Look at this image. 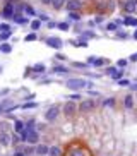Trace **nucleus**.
<instances>
[{
	"mask_svg": "<svg viewBox=\"0 0 137 156\" xmlns=\"http://www.w3.org/2000/svg\"><path fill=\"white\" fill-rule=\"evenodd\" d=\"M124 70H125V69H118V70H117V72L113 74V76H112V79H115V81L122 79V77H124Z\"/></svg>",
	"mask_w": 137,
	"mask_h": 156,
	"instance_id": "nucleus-32",
	"label": "nucleus"
},
{
	"mask_svg": "<svg viewBox=\"0 0 137 156\" xmlns=\"http://www.w3.org/2000/svg\"><path fill=\"white\" fill-rule=\"evenodd\" d=\"M127 65H129V58H120V60H117V67H118V69H125Z\"/></svg>",
	"mask_w": 137,
	"mask_h": 156,
	"instance_id": "nucleus-28",
	"label": "nucleus"
},
{
	"mask_svg": "<svg viewBox=\"0 0 137 156\" xmlns=\"http://www.w3.org/2000/svg\"><path fill=\"white\" fill-rule=\"evenodd\" d=\"M117 70H118V67H108V69H106V74L110 76V77H112V76H113Z\"/></svg>",
	"mask_w": 137,
	"mask_h": 156,
	"instance_id": "nucleus-37",
	"label": "nucleus"
},
{
	"mask_svg": "<svg viewBox=\"0 0 137 156\" xmlns=\"http://www.w3.org/2000/svg\"><path fill=\"white\" fill-rule=\"evenodd\" d=\"M134 105H136V98H134V96H132V94H125V96H124V108H125V110H132Z\"/></svg>",
	"mask_w": 137,
	"mask_h": 156,
	"instance_id": "nucleus-11",
	"label": "nucleus"
},
{
	"mask_svg": "<svg viewBox=\"0 0 137 156\" xmlns=\"http://www.w3.org/2000/svg\"><path fill=\"white\" fill-rule=\"evenodd\" d=\"M136 101H137V100H136Z\"/></svg>",
	"mask_w": 137,
	"mask_h": 156,
	"instance_id": "nucleus-52",
	"label": "nucleus"
},
{
	"mask_svg": "<svg viewBox=\"0 0 137 156\" xmlns=\"http://www.w3.org/2000/svg\"><path fill=\"white\" fill-rule=\"evenodd\" d=\"M58 115H60V106L58 105H52V106L45 112V120H46V122H55V120L58 118Z\"/></svg>",
	"mask_w": 137,
	"mask_h": 156,
	"instance_id": "nucleus-3",
	"label": "nucleus"
},
{
	"mask_svg": "<svg viewBox=\"0 0 137 156\" xmlns=\"http://www.w3.org/2000/svg\"><path fill=\"white\" fill-rule=\"evenodd\" d=\"M48 149H50V146H46V144H36L34 153L38 156H46L48 154Z\"/></svg>",
	"mask_w": 137,
	"mask_h": 156,
	"instance_id": "nucleus-12",
	"label": "nucleus"
},
{
	"mask_svg": "<svg viewBox=\"0 0 137 156\" xmlns=\"http://www.w3.org/2000/svg\"><path fill=\"white\" fill-rule=\"evenodd\" d=\"M31 28H33V31H38L40 28H41V21L40 19H34V21H31Z\"/></svg>",
	"mask_w": 137,
	"mask_h": 156,
	"instance_id": "nucleus-30",
	"label": "nucleus"
},
{
	"mask_svg": "<svg viewBox=\"0 0 137 156\" xmlns=\"http://www.w3.org/2000/svg\"><path fill=\"white\" fill-rule=\"evenodd\" d=\"M46 45L50 48H53V50H62L64 41L60 38H57V36H50V38H46Z\"/></svg>",
	"mask_w": 137,
	"mask_h": 156,
	"instance_id": "nucleus-6",
	"label": "nucleus"
},
{
	"mask_svg": "<svg viewBox=\"0 0 137 156\" xmlns=\"http://www.w3.org/2000/svg\"><path fill=\"white\" fill-rule=\"evenodd\" d=\"M14 2H7L5 4V7H4V10H2V16L5 19H12L14 17Z\"/></svg>",
	"mask_w": 137,
	"mask_h": 156,
	"instance_id": "nucleus-10",
	"label": "nucleus"
},
{
	"mask_svg": "<svg viewBox=\"0 0 137 156\" xmlns=\"http://www.w3.org/2000/svg\"><path fill=\"white\" fill-rule=\"evenodd\" d=\"M24 130H26V122L16 120V122H14V132H16V134H22Z\"/></svg>",
	"mask_w": 137,
	"mask_h": 156,
	"instance_id": "nucleus-14",
	"label": "nucleus"
},
{
	"mask_svg": "<svg viewBox=\"0 0 137 156\" xmlns=\"http://www.w3.org/2000/svg\"><path fill=\"white\" fill-rule=\"evenodd\" d=\"M38 40V34H36V31H33V33H28V34L24 36V41H36Z\"/></svg>",
	"mask_w": 137,
	"mask_h": 156,
	"instance_id": "nucleus-25",
	"label": "nucleus"
},
{
	"mask_svg": "<svg viewBox=\"0 0 137 156\" xmlns=\"http://www.w3.org/2000/svg\"><path fill=\"white\" fill-rule=\"evenodd\" d=\"M57 28H58L60 31H69V29H70V22H67V21L58 22V24H57Z\"/></svg>",
	"mask_w": 137,
	"mask_h": 156,
	"instance_id": "nucleus-27",
	"label": "nucleus"
},
{
	"mask_svg": "<svg viewBox=\"0 0 137 156\" xmlns=\"http://www.w3.org/2000/svg\"><path fill=\"white\" fill-rule=\"evenodd\" d=\"M89 94H91V96H96V98H98V96H100V93H98V91H89Z\"/></svg>",
	"mask_w": 137,
	"mask_h": 156,
	"instance_id": "nucleus-47",
	"label": "nucleus"
},
{
	"mask_svg": "<svg viewBox=\"0 0 137 156\" xmlns=\"http://www.w3.org/2000/svg\"><path fill=\"white\" fill-rule=\"evenodd\" d=\"M88 81L86 79H69L65 82V86L69 88L70 91H79V89H84V88H88Z\"/></svg>",
	"mask_w": 137,
	"mask_h": 156,
	"instance_id": "nucleus-1",
	"label": "nucleus"
},
{
	"mask_svg": "<svg viewBox=\"0 0 137 156\" xmlns=\"http://www.w3.org/2000/svg\"><path fill=\"white\" fill-rule=\"evenodd\" d=\"M38 19H40V21H50V19H48V16H45V14H40V16H38Z\"/></svg>",
	"mask_w": 137,
	"mask_h": 156,
	"instance_id": "nucleus-41",
	"label": "nucleus"
},
{
	"mask_svg": "<svg viewBox=\"0 0 137 156\" xmlns=\"http://www.w3.org/2000/svg\"><path fill=\"white\" fill-rule=\"evenodd\" d=\"M57 58H58V60H65V55H60L58 53V55H57Z\"/></svg>",
	"mask_w": 137,
	"mask_h": 156,
	"instance_id": "nucleus-48",
	"label": "nucleus"
},
{
	"mask_svg": "<svg viewBox=\"0 0 137 156\" xmlns=\"http://www.w3.org/2000/svg\"><path fill=\"white\" fill-rule=\"evenodd\" d=\"M81 38H86V40H93V38H96V33H93V31H82V36Z\"/></svg>",
	"mask_w": 137,
	"mask_h": 156,
	"instance_id": "nucleus-31",
	"label": "nucleus"
},
{
	"mask_svg": "<svg viewBox=\"0 0 137 156\" xmlns=\"http://www.w3.org/2000/svg\"><path fill=\"white\" fill-rule=\"evenodd\" d=\"M94 108H96L94 100H82V101L79 103V112H81V113H89Z\"/></svg>",
	"mask_w": 137,
	"mask_h": 156,
	"instance_id": "nucleus-4",
	"label": "nucleus"
},
{
	"mask_svg": "<svg viewBox=\"0 0 137 156\" xmlns=\"http://www.w3.org/2000/svg\"><path fill=\"white\" fill-rule=\"evenodd\" d=\"M65 9L67 12H79L82 9V0H67Z\"/></svg>",
	"mask_w": 137,
	"mask_h": 156,
	"instance_id": "nucleus-5",
	"label": "nucleus"
},
{
	"mask_svg": "<svg viewBox=\"0 0 137 156\" xmlns=\"http://www.w3.org/2000/svg\"><path fill=\"white\" fill-rule=\"evenodd\" d=\"M48 156H62V149H60L58 146H50Z\"/></svg>",
	"mask_w": 137,
	"mask_h": 156,
	"instance_id": "nucleus-20",
	"label": "nucleus"
},
{
	"mask_svg": "<svg viewBox=\"0 0 137 156\" xmlns=\"http://www.w3.org/2000/svg\"><path fill=\"white\" fill-rule=\"evenodd\" d=\"M122 7H124L125 14H134L137 10V0H125L122 4Z\"/></svg>",
	"mask_w": 137,
	"mask_h": 156,
	"instance_id": "nucleus-9",
	"label": "nucleus"
},
{
	"mask_svg": "<svg viewBox=\"0 0 137 156\" xmlns=\"http://www.w3.org/2000/svg\"><path fill=\"white\" fill-rule=\"evenodd\" d=\"M0 31H12V29H10V26H9L7 22H2L0 24Z\"/></svg>",
	"mask_w": 137,
	"mask_h": 156,
	"instance_id": "nucleus-38",
	"label": "nucleus"
},
{
	"mask_svg": "<svg viewBox=\"0 0 137 156\" xmlns=\"http://www.w3.org/2000/svg\"><path fill=\"white\" fill-rule=\"evenodd\" d=\"M69 19H72V21H79V19H81V14H79V12H69Z\"/></svg>",
	"mask_w": 137,
	"mask_h": 156,
	"instance_id": "nucleus-34",
	"label": "nucleus"
},
{
	"mask_svg": "<svg viewBox=\"0 0 137 156\" xmlns=\"http://www.w3.org/2000/svg\"><path fill=\"white\" fill-rule=\"evenodd\" d=\"M117 82H118V86H122V88H125V86H130V81H129V79H118Z\"/></svg>",
	"mask_w": 137,
	"mask_h": 156,
	"instance_id": "nucleus-35",
	"label": "nucleus"
},
{
	"mask_svg": "<svg viewBox=\"0 0 137 156\" xmlns=\"http://www.w3.org/2000/svg\"><path fill=\"white\" fill-rule=\"evenodd\" d=\"M70 100H72V101H76V100H81V94H72Z\"/></svg>",
	"mask_w": 137,
	"mask_h": 156,
	"instance_id": "nucleus-45",
	"label": "nucleus"
},
{
	"mask_svg": "<svg viewBox=\"0 0 137 156\" xmlns=\"http://www.w3.org/2000/svg\"><path fill=\"white\" fill-rule=\"evenodd\" d=\"M52 72H53V74H69V67H65V65H53Z\"/></svg>",
	"mask_w": 137,
	"mask_h": 156,
	"instance_id": "nucleus-17",
	"label": "nucleus"
},
{
	"mask_svg": "<svg viewBox=\"0 0 137 156\" xmlns=\"http://www.w3.org/2000/svg\"><path fill=\"white\" fill-rule=\"evenodd\" d=\"M124 24L125 26H132V28H137V17H134L130 14H125L124 16Z\"/></svg>",
	"mask_w": 137,
	"mask_h": 156,
	"instance_id": "nucleus-13",
	"label": "nucleus"
},
{
	"mask_svg": "<svg viewBox=\"0 0 137 156\" xmlns=\"http://www.w3.org/2000/svg\"><path fill=\"white\" fill-rule=\"evenodd\" d=\"M22 12H24V16H31V17H34V16H36L34 7L28 5V4H22Z\"/></svg>",
	"mask_w": 137,
	"mask_h": 156,
	"instance_id": "nucleus-15",
	"label": "nucleus"
},
{
	"mask_svg": "<svg viewBox=\"0 0 137 156\" xmlns=\"http://www.w3.org/2000/svg\"><path fill=\"white\" fill-rule=\"evenodd\" d=\"M7 105H9L7 101H2V103H0V113H5V108H7Z\"/></svg>",
	"mask_w": 137,
	"mask_h": 156,
	"instance_id": "nucleus-39",
	"label": "nucleus"
},
{
	"mask_svg": "<svg viewBox=\"0 0 137 156\" xmlns=\"http://www.w3.org/2000/svg\"><path fill=\"white\" fill-rule=\"evenodd\" d=\"M74 67H76V69H88L89 64H88V62H74Z\"/></svg>",
	"mask_w": 137,
	"mask_h": 156,
	"instance_id": "nucleus-33",
	"label": "nucleus"
},
{
	"mask_svg": "<svg viewBox=\"0 0 137 156\" xmlns=\"http://www.w3.org/2000/svg\"><path fill=\"white\" fill-rule=\"evenodd\" d=\"M12 144V134L7 130H0V146L2 148H7Z\"/></svg>",
	"mask_w": 137,
	"mask_h": 156,
	"instance_id": "nucleus-7",
	"label": "nucleus"
},
{
	"mask_svg": "<svg viewBox=\"0 0 137 156\" xmlns=\"http://www.w3.org/2000/svg\"><path fill=\"white\" fill-rule=\"evenodd\" d=\"M36 106H38V103L36 101H26L24 105H21L22 110H33V108H36Z\"/></svg>",
	"mask_w": 137,
	"mask_h": 156,
	"instance_id": "nucleus-26",
	"label": "nucleus"
},
{
	"mask_svg": "<svg viewBox=\"0 0 137 156\" xmlns=\"http://www.w3.org/2000/svg\"><path fill=\"white\" fill-rule=\"evenodd\" d=\"M12 21L17 22V24H29L31 22L29 19H28V16H21V14H16V16L12 17Z\"/></svg>",
	"mask_w": 137,
	"mask_h": 156,
	"instance_id": "nucleus-16",
	"label": "nucleus"
},
{
	"mask_svg": "<svg viewBox=\"0 0 137 156\" xmlns=\"http://www.w3.org/2000/svg\"><path fill=\"white\" fill-rule=\"evenodd\" d=\"M57 24H58V22H53V21H48V28H50V29H53V28H57Z\"/></svg>",
	"mask_w": 137,
	"mask_h": 156,
	"instance_id": "nucleus-42",
	"label": "nucleus"
},
{
	"mask_svg": "<svg viewBox=\"0 0 137 156\" xmlns=\"http://www.w3.org/2000/svg\"><path fill=\"white\" fill-rule=\"evenodd\" d=\"M129 62H137V53H132L129 57Z\"/></svg>",
	"mask_w": 137,
	"mask_h": 156,
	"instance_id": "nucleus-43",
	"label": "nucleus"
},
{
	"mask_svg": "<svg viewBox=\"0 0 137 156\" xmlns=\"http://www.w3.org/2000/svg\"><path fill=\"white\" fill-rule=\"evenodd\" d=\"M88 64H89L91 67H103L108 64L106 58H103V57H89L88 58Z\"/></svg>",
	"mask_w": 137,
	"mask_h": 156,
	"instance_id": "nucleus-8",
	"label": "nucleus"
},
{
	"mask_svg": "<svg viewBox=\"0 0 137 156\" xmlns=\"http://www.w3.org/2000/svg\"><path fill=\"white\" fill-rule=\"evenodd\" d=\"M132 38H134V40L137 41V28H136V31H134V34H132Z\"/></svg>",
	"mask_w": 137,
	"mask_h": 156,
	"instance_id": "nucleus-49",
	"label": "nucleus"
},
{
	"mask_svg": "<svg viewBox=\"0 0 137 156\" xmlns=\"http://www.w3.org/2000/svg\"><path fill=\"white\" fill-rule=\"evenodd\" d=\"M117 38H118V40H127L129 34H127L125 31H117Z\"/></svg>",
	"mask_w": 137,
	"mask_h": 156,
	"instance_id": "nucleus-36",
	"label": "nucleus"
},
{
	"mask_svg": "<svg viewBox=\"0 0 137 156\" xmlns=\"http://www.w3.org/2000/svg\"><path fill=\"white\" fill-rule=\"evenodd\" d=\"M10 36H12V31H0V43L10 40Z\"/></svg>",
	"mask_w": 137,
	"mask_h": 156,
	"instance_id": "nucleus-23",
	"label": "nucleus"
},
{
	"mask_svg": "<svg viewBox=\"0 0 137 156\" xmlns=\"http://www.w3.org/2000/svg\"><path fill=\"white\" fill-rule=\"evenodd\" d=\"M0 149H2V146H0Z\"/></svg>",
	"mask_w": 137,
	"mask_h": 156,
	"instance_id": "nucleus-50",
	"label": "nucleus"
},
{
	"mask_svg": "<svg viewBox=\"0 0 137 156\" xmlns=\"http://www.w3.org/2000/svg\"><path fill=\"white\" fill-rule=\"evenodd\" d=\"M0 52H2V53H10L12 52V45L10 43H0Z\"/></svg>",
	"mask_w": 137,
	"mask_h": 156,
	"instance_id": "nucleus-22",
	"label": "nucleus"
},
{
	"mask_svg": "<svg viewBox=\"0 0 137 156\" xmlns=\"http://www.w3.org/2000/svg\"><path fill=\"white\" fill-rule=\"evenodd\" d=\"M33 72H36V74H43V72L46 70V67L43 65V64H36V65H33V69H31Z\"/></svg>",
	"mask_w": 137,
	"mask_h": 156,
	"instance_id": "nucleus-24",
	"label": "nucleus"
},
{
	"mask_svg": "<svg viewBox=\"0 0 137 156\" xmlns=\"http://www.w3.org/2000/svg\"><path fill=\"white\" fill-rule=\"evenodd\" d=\"M101 105H103V106H106V108H113L115 105H117V100H115L113 96H112V98H105Z\"/></svg>",
	"mask_w": 137,
	"mask_h": 156,
	"instance_id": "nucleus-18",
	"label": "nucleus"
},
{
	"mask_svg": "<svg viewBox=\"0 0 137 156\" xmlns=\"http://www.w3.org/2000/svg\"><path fill=\"white\" fill-rule=\"evenodd\" d=\"M77 110H79V105H76V101H72V100H69V101L62 106V112H64L65 117H74V115L77 113Z\"/></svg>",
	"mask_w": 137,
	"mask_h": 156,
	"instance_id": "nucleus-2",
	"label": "nucleus"
},
{
	"mask_svg": "<svg viewBox=\"0 0 137 156\" xmlns=\"http://www.w3.org/2000/svg\"><path fill=\"white\" fill-rule=\"evenodd\" d=\"M67 0H52V7H53L55 10H60L62 7H65Z\"/></svg>",
	"mask_w": 137,
	"mask_h": 156,
	"instance_id": "nucleus-21",
	"label": "nucleus"
},
{
	"mask_svg": "<svg viewBox=\"0 0 137 156\" xmlns=\"http://www.w3.org/2000/svg\"><path fill=\"white\" fill-rule=\"evenodd\" d=\"M41 4H45V5H52V0H40Z\"/></svg>",
	"mask_w": 137,
	"mask_h": 156,
	"instance_id": "nucleus-46",
	"label": "nucleus"
},
{
	"mask_svg": "<svg viewBox=\"0 0 137 156\" xmlns=\"http://www.w3.org/2000/svg\"><path fill=\"white\" fill-rule=\"evenodd\" d=\"M69 156H86V151L79 146V148H74V149L69 151Z\"/></svg>",
	"mask_w": 137,
	"mask_h": 156,
	"instance_id": "nucleus-19",
	"label": "nucleus"
},
{
	"mask_svg": "<svg viewBox=\"0 0 137 156\" xmlns=\"http://www.w3.org/2000/svg\"><path fill=\"white\" fill-rule=\"evenodd\" d=\"M129 88H130V91H137V82H130Z\"/></svg>",
	"mask_w": 137,
	"mask_h": 156,
	"instance_id": "nucleus-44",
	"label": "nucleus"
},
{
	"mask_svg": "<svg viewBox=\"0 0 137 156\" xmlns=\"http://www.w3.org/2000/svg\"><path fill=\"white\" fill-rule=\"evenodd\" d=\"M136 53H137V52H136Z\"/></svg>",
	"mask_w": 137,
	"mask_h": 156,
	"instance_id": "nucleus-51",
	"label": "nucleus"
},
{
	"mask_svg": "<svg viewBox=\"0 0 137 156\" xmlns=\"http://www.w3.org/2000/svg\"><path fill=\"white\" fill-rule=\"evenodd\" d=\"M106 31H118V24L117 21H112V22L106 24Z\"/></svg>",
	"mask_w": 137,
	"mask_h": 156,
	"instance_id": "nucleus-29",
	"label": "nucleus"
},
{
	"mask_svg": "<svg viewBox=\"0 0 137 156\" xmlns=\"http://www.w3.org/2000/svg\"><path fill=\"white\" fill-rule=\"evenodd\" d=\"M0 130H7V132H9V124L2 122V124H0Z\"/></svg>",
	"mask_w": 137,
	"mask_h": 156,
	"instance_id": "nucleus-40",
	"label": "nucleus"
}]
</instances>
